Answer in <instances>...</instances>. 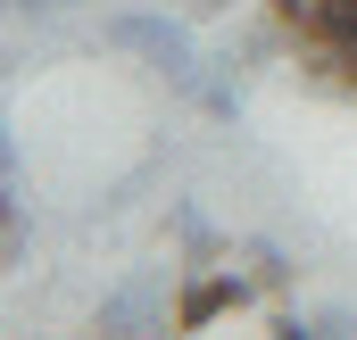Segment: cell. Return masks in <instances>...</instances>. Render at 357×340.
I'll use <instances>...</instances> for the list:
<instances>
[{
	"mask_svg": "<svg viewBox=\"0 0 357 340\" xmlns=\"http://www.w3.org/2000/svg\"><path fill=\"white\" fill-rule=\"evenodd\" d=\"M108 50H133V59H150L167 84L199 91V59H191V33H183L175 17H150V8H125V17H108V33H100Z\"/></svg>",
	"mask_w": 357,
	"mask_h": 340,
	"instance_id": "6da1fadb",
	"label": "cell"
},
{
	"mask_svg": "<svg viewBox=\"0 0 357 340\" xmlns=\"http://www.w3.org/2000/svg\"><path fill=\"white\" fill-rule=\"evenodd\" d=\"M250 291H258V274H233V265L191 274V282L175 291V332H208L216 316H241V307H250Z\"/></svg>",
	"mask_w": 357,
	"mask_h": 340,
	"instance_id": "7a4b0ae2",
	"label": "cell"
},
{
	"mask_svg": "<svg viewBox=\"0 0 357 340\" xmlns=\"http://www.w3.org/2000/svg\"><path fill=\"white\" fill-rule=\"evenodd\" d=\"M158 324V282H125L116 299H100V332H150Z\"/></svg>",
	"mask_w": 357,
	"mask_h": 340,
	"instance_id": "3957f363",
	"label": "cell"
},
{
	"mask_svg": "<svg viewBox=\"0 0 357 340\" xmlns=\"http://www.w3.org/2000/svg\"><path fill=\"white\" fill-rule=\"evenodd\" d=\"M250 274H258V291H282V282H291V265H282L274 241H250Z\"/></svg>",
	"mask_w": 357,
	"mask_h": 340,
	"instance_id": "277c9868",
	"label": "cell"
},
{
	"mask_svg": "<svg viewBox=\"0 0 357 340\" xmlns=\"http://www.w3.org/2000/svg\"><path fill=\"white\" fill-rule=\"evenodd\" d=\"M199 108L208 116H241V84H199Z\"/></svg>",
	"mask_w": 357,
	"mask_h": 340,
	"instance_id": "5b68a950",
	"label": "cell"
},
{
	"mask_svg": "<svg viewBox=\"0 0 357 340\" xmlns=\"http://www.w3.org/2000/svg\"><path fill=\"white\" fill-rule=\"evenodd\" d=\"M17 8H33V17H50V8H67V0H17Z\"/></svg>",
	"mask_w": 357,
	"mask_h": 340,
	"instance_id": "8992f818",
	"label": "cell"
}]
</instances>
